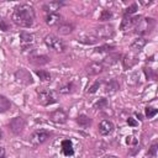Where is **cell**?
Here are the masks:
<instances>
[{
	"mask_svg": "<svg viewBox=\"0 0 158 158\" xmlns=\"http://www.w3.org/2000/svg\"><path fill=\"white\" fill-rule=\"evenodd\" d=\"M35 10L28 4H20L14 9L12 12V21L20 27H31L35 22Z\"/></svg>",
	"mask_w": 158,
	"mask_h": 158,
	"instance_id": "1",
	"label": "cell"
},
{
	"mask_svg": "<svg viewBox=\"0 0 158 158\" xmlns=\"http://www.w3.org/2000/svg\"><path fill=\"white\" fill-rule=\"evenodd\" d=\"M156 26V21L151 17H144L142 20H139V22L135 26L136 27V33L139 36H146L149 35L152 32V30Z\"/></svg>",
	"mask_w": 158,
	"mask_h": 158,
	"instance_id": "2",
	"label": "cell"
},
{
	"mask_svg": "<svg viewBox=\"0 0 158 158\" xmlns=\"http://www.w3.org/2000/svg\"><path fill=\"white\" fill-rule=\"evenodd\" d=\"M37 101L43 106H48L57 102V96L49 89H41L37 90Z\"/></svg>",
	"mask_w": 158,
	"mask_h": 158,
	"instance_id": "3",
	"label": "cell"
},
{
	"mask_svg": "<svg viewBox=\"0 0 158 158\" xmlns=\"http://www.w3.org/2000/svg\"><path fill=\"white\" fill-rule=\"evenodd\" d=\"M44 43H46V46L48 47V48H51V49H53V51H56V52H59V53H62V52H64L65 51V44L63 43V41L62 40H59V37H57L56 35H47L46 37H44Z\"/></svg>",
	"mask_w": 158,
	"mask_h": 158,
	"instance_id": "4",
	"label": "cell"
},
{
	"mask_svg": "<svg viewBox=\"0 0 158 158\" xmlns=\"http://www.w3.org/2000/svg\"><path fill=\"white\" fill-rule=\"evenodd\" d=\"M95 37L99 40V38H102V40H107V38H111L114 37L115 35V30L111 25H101L99 27L95 28Z\"/></svg>",
	"mask_w": 158,
	"mask_h": 158,
	"instance_id": "5",
	"label": "cell"
},
{
	"mask_svg": "<svg viewBox=\"0 0 158 158\" xmlns=\"http://www.w3.org/2000/svg\"><path fill=\"white\" fill-rule=\"evenodd\" d=\"M49 136H51V132H49V131H47V130H37V131H35V132L31 135L30 141H31L32 144L38 146V144L44 143V142L49 138Z\"/></svg>",
	"mask_w": 158,
	"mask_h": 158,
	"instance_id": "6",
	"label": "cell"
},
{
	"mask_svg": "<svg viewBox=\"0 0 158 158\" xmlns=\"http://www.w3.org/2000/svg\"><path fill=\"white\" fill-rule=\"evenodd\" d=\"M15 79L20 83V84H23V85H30L33 83V79H32V75L30 74L28 70L23 69V68H20L15 72Z\"/></svg>",
	"mask_w": 158,
	"mask_h": 158,
	"instance_id": "7",
	"label": "cell"
},
{
	"mask_svg": "<svg viewBox=\"0 0 158 158\" xmlns=\"http://www.w3.org/2000/svg\"><path fill=\"white\" fill-rule=\"evenodd\" d=\"M9 128L14 135H20L25 128V121L22 117H14L9 122Z\"/></svg>",
	"mask_w": 158,
	"mask_h": 158,
	"instance_id": "8",
	"label": "cell"
},
{
	"mask_svg": "<svg viewBox=\"0 0 158 158\" xmlns=\"http://www.w3.org/2000/svg\"><path fill=\"white\" fill-rule=\"evenodd\" d=\"M49 118H51V121H53L56 123H65L68 120V115L62 109H58L49 114Z\"/></svg>",
	"mask_w": 158,
	"mask_h": 158,
	"instance_id": "9",
	"label": "cell"
},
{
	"mask_svg": "<svg viewBox=\"0 0 158 158\" xmlns=\"http://www.w3.org/2000/svg\"><path fill=\"white\" fill-rule=\"evenodd\" d=\"M142 17L138 15V16H125L123 17V20H122V22H121V30L122 31H125V30H127V28H131V27H133V26H136L138 22H139V20H141Z\"/></svg>",
	"mask_w": 158,
	"mask_h": 158,
	"instance_id": "10",
	"label": "cell"
},
{
	"mask_svg": "<svg viewBox=\"0 0 158 158\" xmlns=\"http://www.w3.org/2000/svg\"><path fill=\"white\" fill-rule=\"evenodd\" d=\"M102 70H104V64L99 62H91L86 65V73L89 75H98L102 73Z\"/></svg>",
	"mask_w": 158,
	"mask_h": 158,
	"instance_id": "11",
	"label": "cell"
},
{
	"mask_svg": "<svg viewBox=\"0 0 158 158\" xmlns=\"http://www.w3.org/2000/svg\"><path fill=\"white\" fill-rule=\"evenodd\" d=\"M112 130H114V123L110 120H102V121H100V123H99V132L102 136H106V135L111 133Z\"/></svg>",
	"mask_w": 158,
	"mask_h": 158,
	"instance_id": "12",
	"label": "cell"
},
{
	"mask_svg": "<svg viewBox=\"0 0 158 158\" xmlns=\"http://www.w3.org/2000/svg\"><path fill=\"white\" fill-rule=\"evenodd\" d=\"M51 60V58L46 54H40V56H31L30 57V62L35 65H43L47 64Z\"/></svg>",
	"mask_w": 158,
	"mask_h": 158,
	"instance_id": "13",
	"label": "cell"
},
{
	"mask_svg": "<svg viewBox=\"0 0 158 158\" xmlns=\"http://www.w3.org/2000/svg\"><path fill=\"white\" fill-rule=\"evenodd\" d=\"M62 5H63V2H60V1H49L43 5V10L47 14H54L57 10H59V7Z\"/></svg>",
	"mask_w": 158,
	"mask_h": 158,
	"instance_id": "14",
	"label": "cell"
},
{
	"mask_svg": "<svg viewBox=\"0 0 158 158\" xmlns=\"http://www.w3.org/2000/svg\"><path fill=\"white\" fill-rule=\"evenodd\" d=\"M122 63H123L125 69H130V68H132V67L137 63V57H136L135 54H132V53H128V54H126V56L123 57Z\"/></svg>",
	"mask_w": 158,
	"mask_h": 158,
	"instance_id": "15",
	"label": "cell"
},
{
	"mask_svg": "<svg viewBox=\"0 0 158 158\" xmlns=\"http://www.w3.org/2000/svg\"><path fill=\"white\" fill-rule=\"evenodd\" d=\"M46 23L48 26H56V25H60V15H58L57 12L54 14H48L46 16Z\"/></svg>",
	"mask_w": 158,
	"mask_h": 158,
	"instance_id": "16",
	"label": "cell"
},
{
	"mask_svg": "<svg viewBox=\"0 0 158 158\" xmlns=\"http://www.w3.org/2000/svg\"><path fill=\"white\" fill-rule=\"evenodd\" d=\"M20 40H21V43L23 47H27L30 44L33 43L35 41V36L32 33H28V32H21L20 33Z\"/></svg>",
	"mask_w": 158,
	"mask_h": 158,
	"instance_id": "17",
	"label": "cell"
},
{
	"mask_svg": "<svg viewBox=\"0 0 158 158\" xmlns=\"http://www.w3.org/2000/svg\"><path fill=\"white\" fill-rule=\"evenodd\" d=\"M146 43H147V41H146L143 37H138V38H136V40L131 43L130 48H131L133 52H139V51L146 46Z\"/></svg>",
	"mask_w": 158,
	"mask_h": 158,
	"instance_id": "18",
	"label": "cell"
},
{
	"mask_svg": "<svg viewBox=\"0 0 158 158\" xmlns=\"http://www.w3.org/2000/svg\"><path fill=\"white\" fill-rule=\"evenodd\" d=\"M78 41L84 44H95V43H98L99 40L94 35H81L78 37Z\"/></svg>",
	"mask_w": 158,
	"mask_h": 158,
	"instance_id": "19",
	"label": "cell"
},
{
	"mask_svg": "<svg viewBox=\"0 0 158 158\" xmlns=\"http://www.w3.org/2000/svg\"><path fill=\"white\" fill-rule=\"evenodd\" d=\"M118 89H120V84H118V81H117L116 79L109 80V83H107L106 86H105V91L109 93V94H115Z\"/></svg>",
	"mask_w": 158,
	"mask_h": 158,
	"instance_id": "20",
	"label": "cell"
},
{
	"mask_svg": "<svg viewBox=\"0 0 158 158\" xmlns=\"http://www.w3.org/2000/svg\"><path fill=\"white\" fill-rule=\"evenodd\" d=\"M62 152L64 153V156H73L74 154V149H73V144L69 139H64L62 142Z\"/></svg>",
	"mask_w": 158,
	"mask_h": 158,
	"instance_id": "21",
	"label": "cell"
},
{
	"mask_svg": "<svg viewBox=\"0 0 158 158\" xmlns=\"http://www.w3.org/2000/svg\"><path fill=\"white\" fill-rule=\"evenodd\" d=\"M77 123H78L80 127L85 128V127H89V126L91 125V118H90L89 116L81 114V115H79V116L77 117Z\"/></svg>",
	"mask_w": 158,
	"mask_h": 158,
	"instance_id": "22",
	"label": "cell"
},
{
	"mask_svg": "<svg viewBox=\"0 0 158 158\" xmlns=\"http://www.w3.org/2000/svg\"><path fill=\"white\" fill-rule=\"evenodd\" d=\"M74 30V26L72 23H68V22H64V23H60L58 26V32L60 35H69L72 33Z\"/></svg>",
	"mask_w": 158,
	"mask_h": 158,
	"instance_id": "23",
	"label": "cell"
},
{
	"mask_svg": "<svg viewBox=\"0 0 158 158\" xmlns=\"http://www.w3.org/2000/svg\"><path fill=\"white\" fill-rule=\"evenodd\" d=\"M120 58H121V54H120V53H111V54H109V56H106V57L104 58V63H105L106 65H112V64H115Z\"/></svg>",
	"mask_w": 158,
	"mask_h": 158,
	"instance_id": "24",
	"label": "cell"
},
{
	"mask_svg": "<svg viewBox=\"0 0 158 158\" xmlns=\"http://www.w3.org/2000/svg\"><path fill=\"white\" fill-rule=\"evenodd\" d=\"M35 73L37 74V77L42 80V81H51V78H52V75L49 74V72H47V70H43V69H36L35 70Z\"/></svg>",
	"mask_w": 158,
	"mask_h": 158,
	"instance_id": "25",
	"label": "cell"
},
{
	"mask_svg": "<svg viewBox=\"0 0 158 158\" xmlns=\"http://www.w3.org/2000/svg\"><path fill=\"white\" fill-rule=\"evenodd\" d=\"M74 89H75V85L70 81V83H67V84H64L63 86L58 88V91H59L60 94H70V93L74 91Z\"/></svg>",
	"mask_w": 158,
	"mask_h": 158,
	"instance_id": "26",
	"label": "cell"
},
{
	"mask_svg": "<svg viewBox=\"0 0 158 158\" xmlns=\"http://www.w3.org/2000/svg\"><path fill=\"white\" fill-rule=\"evenodd\" d=\"M10 107H11V102L4 95H0V114L7 111Z\"/></svg>",
	"mask_w": 158,
	"mask_h": 158,
	"instance_id": "27",
	"label": "cell"
},
{
	"mask_svg": "<svg viewBox=\"0 0 158 158\" xmlns=\"http://www.w3.org/2000/svg\"><path fill=\"white\" fill-rule=\"evenodd\" d=\"M107 105H109L107 99H105V98H100V99L94 104V109H96V110H102V109H105Z\"/></svg>",
	"mask_w": 158,
	"mask_h": 158,
	"instance_id": "28",
	"label": "cell"
},
{
	"mask_svg": "<svg viewBox=\"0 0 158 158\" xmlns=\"http://www.w3.org/2000/svg\"><path fill=\"white\" fill-rule=\"evenodd\" d=\"M116 47L114 44H102V46H99L98 48H95V52L96 53H102V52H110L112 49H115Z\"/></svg>",
	"mask_w": 158,
	"mask_h": 158,
	"instance_id": "29",
	"label": "cell"
},
{
	"mask_svg": "<svg viewBox=\"0 0 158 158\" xmlns=\"http://www.w3.org/2000/svg\"><path fill=\"white\" fill-rule=\"evenodd\" d=\"M111 17H112V14H111L110 10H102L101 14H100V16H99V20L100 21H107Z\"/></svg>",
	"mask_w": 158,
	"mask_h": 158,
	"instance_id": "30",
	"label": "cell"
},
{
	"mask_svg": "<svg viewBox=\"0 0 158 158\" xmlns=\"http://www.w3.org/2000/svg\"><path fill=\"white\" fill-rule=\"evenodd\" d=\"M137 10V4H132L131 6H128L126 10H125V16H130L132 14H135Z\"/></svg>",
	"mask_w": 158,
	"mask_h": 158,
	"instance_id": "31",
	"label": "cell"
},
{
	"mask_svg": "<svg viewBox=\"0 0 158 158\" xmlns=\"http://www.w3.org/2000/svg\"><path fill=\"white\" fill-rule=\"evenodd\" d=\"M143 70H144V74H146V77H147L148 79H154V78H156V73L153 72L152 68H147V67H144Z\"/></svg>",
	"mask_w": 158,
	"mask_h": 158,
	"instance_id": "32",
	"label": "cell"
},
{
	"mask_svg": "<svg viewBox=\"0 0 158 158\" xmlns=\"http://www.w3.org/2000/svg\"><path fill=\"white\" fill-rule=\"evenodd\" d=\"M156 114H157V109H153V107H149V106L146 107V116L148 118H152L153 116H156Z\"/></svg>",
	"mask_w": 158,
	"mask_h": 158,
	"instance_id": "33",
	"label": "cell"
},
{
	"mask_svg": "<svg viewBox=\"0 0 158 158\" xmlns=\"http://www.w3.org/2000/svg\"><path fill=\"white\" fill-rule=\"evenodd\" d=\"M137 142H138V141H137V138H136L133 135H130V136L126 137V143L130 144V146H136Z\"/></svg>",
	"mask_w": 158,
	"mask_h": 158,
	"instance_id": "34",
	"label": "cell"
},
{
	"mask_svg": "<svg viewBox=\"0 0 158 158\" xmlns=\"http://www.w3.org/2000/svg\"><path fill=\"white\" fill-rule=\"evenodd\" d=\"M100 84H101V81L100 80H98V81H95L90 88H89V90H88V93H90V94H94L98 89H99V86H100Z\"/></svg>",
	"mask_w": 158,
	"mask_h": 158,
	"instance_id": "35",
	"label": "cell"
},
{
	"mask_svg": "<svg viewBox=\"0 0 158 158\" xmlns=\"http://www.w3.org/2000/svg\"><path fill=\"white\" fill-rule=\"evenodd\" d=\"M148 154L152 156V157H156V154H157V143H153V144L149 147Z\"/></svg>",
	"mask_w": 158,
	"mask_h": 158,
	"instance_id": "36",
	"label": "cell"
},
{
	"mask_svg": "<svg viewBox=\"0 0 158 158\" xmlns=\"http://www.w3.org/2000/svg\"><path fill=\"white\" fill-rule=\"evenodd\" d=\"M0 30L1 31H7L9 30V25L5 22V20L4 19H1L0 17Z\"/></svg>",
	"mask_w": 158,
	"mask_h": 158,
	"instance_id": "37",
	"label": "cell"
},
{
	"mask_svg": "<svg viewBox=\"0 0 158 158\" xmlns=\"http://www.w3.org/2000/svg\"><path fill=\"white\" fill-rule=\"evenodd\" d=\"M127 123H128L130 126H137V122H136L132 117H127Z\"/></svg>",
	"mask_w": 158,
	"mask_h": 158,
	"instance_id": "38",
	"label": "cell"
},
{
	"mask_svg": "<svg viewBox=\"0 0 158 158\" xmlns=\"http://www.w3.org/2000/svg\"><path fill=\"white\" fill-rule=\"evenodd\" d=\"M4 157H5V149L4 147L0 146V158H4Z\"/></svg>",
	"mask_w": 158,
	"mask_h": 158,
	"instance_id": "39",
	"label": "cell"
},
{
	"mask_svg": "<svg viewBox=\"0 0 158 158\" xmlns=\"http://www.w3.org/2000/svg\"><path fill=\"white\" fill-rule=\"evenodd\" d=\"M136 116L138 117V120H142V115L141 114H136Z\"/></svg>",
	"mask_w": 158,
	"mask_h": 158,
	"instance_id": "40",
	"label": "cell"
},
{
	"mask_svg": "<svg viewBox=\"0 0 158 158\" xmlns=\"http://www.w3.org/2000/svg\"><path fill=\"white\" fill-rule=\"evenodd\" d=\"M105 158H117V157H115V156H107V157H105Z\"/></svg>",
	"mask_w": 158,
	"mask_h": 158,
	"instance_id": "41",
	"label": "cell"
},
{
	"mask_svg": "<svg viewBox=\"0 0 158 158\" xmlns=\"http://www.w3.org/2000/svg\"><path fill=\"white\" fill-rule=\"evenodd\" d=\"M1 136H2V132H1V130H0V138H1Z\"/></svg>",
	"mask_w": 158,
	"mask_h": 158,
	"instance_id": "42",
	"label": "cell"
}]
</instances>
